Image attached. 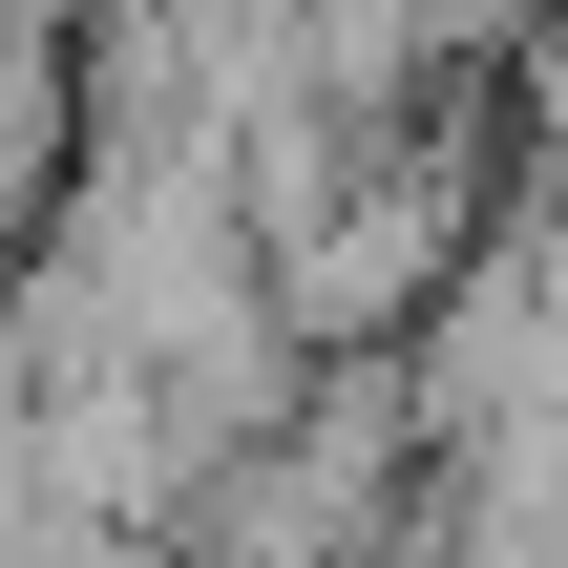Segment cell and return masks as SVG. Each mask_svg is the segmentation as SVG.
<instances>
[{
	"mask_svg": "<svg viewBox=\"0 0 568 568\" xmlns=\"http://www.w3.org/2000/svg\"><path fill=\"white\" fill-rule=\"evenodd\" d=\"M63 148H84V42H63V0H0V211Z\"/></svg>",
	"mask_w": 568,
	"mask_h": 568,
	"instance_id": "obj_1",
	"label": "cell"
}]
</instances>
